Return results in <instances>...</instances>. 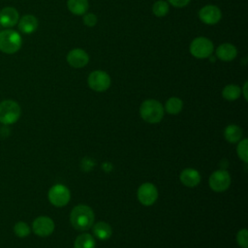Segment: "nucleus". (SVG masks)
<instances>
[{
    "instance_id": "1",
    "label": "nucleus",
    "mask_w": 248,
    "mask_h": 248,
    "mask_svg": "<svg viewBox=\"0 0 248 248\" xmlns=\"http://www.w3.org/2000/svg\"><path fill=\"white\" fill-rule=\"evenodd\" d=\"M70 222L76 230L86 231L93 226L94 212L88 205L78 204L71 211Z\"/></svg>"
},
{
    "instance_id": "2",
    "label": "nucleus",
    "mask_w": 248,
    "mask_h": 248,
    "mask_svg": "<svg viewBox=\"0 0 248 248\" xmlns=\"http://www.w3.org/2000/svg\"><path fill=\"white\" fill-rule=\"evenodd\" d=\"M140 114L145 122L155 124L162 120L164 116V108L159 101L148 99L140 105Z\"/></svg>"
},
{
    "instance_id": "3",
    "label": "nucleus",
    "mask_w": 248,
    "mask_h": 248,
    "mask_svg": "<svg viewBox=\"0 0 248 248\" xmlns=\"http://www.w3.org/2000/svg\"><path fill=\"white\" fill-rule=\"evenodd\" d=\"M22 45V39L18 32L12 29L0 31V50L6 54H14Z\"/></svg>"
},
{
    "instance_id": "4",
    "label": "nucleus",
    "mask_w": 248,
    "mask_h": 248,
    "mask_svg": "<svg viewBox=\"0 0 248 248\" xmlns=\"http://www.w3.org/2000/svg\"><path fill=\"white\" fill-rule=\"evenodd\" d=\"M20 114L21 108L17 102L8 99L0 103V123L12 125L19 119Z\"/></svg>"
},
{
    "instance_id": "5",
    "label": "nucleus",
    "mask_w": 248,
    "mask_h": 248,
    "mask_svg": "<svg viewBox=\"0 0 248 248\" xmlns=\"http://www.w3.org/2000/svg\"><path fill=\"white\" fill-rule=\"evenodd\" d=\"M213 44L205 37H198L190 44V52L196 58H207L212 54Z\"/></svg>"
},
{
    "instance_id": "6",
    "label": "nucleus",
    "mask_w": 248,
    "mask_h": 248,
    "mask_svg": "<svg viewBox=\"0 0 248 248\" xmlns=\"http://www.w3.org/2000/svg\"><path fill=\"white\" fill-rule=\"evenodd\" d=\"M47 197L51 204L56 207H62L69 202L71 199V194L69 189L65 185L56 184L48 190Z\"/></svg>"
},
{
    "instance_id": "7",
    "label": "nucleus",
    "mask_w": 248,
    "mask_h": 248,
    "mask_svg": "<svg viewBox=\"0 0 248 248\" xmlns=\"http://www.w3.org/2000/svg\"><path fill=\"white\" fill-rule=\"evenodd\" d=\"M87 82L92 90L96 92H104L110 86V78L106 72L97 70L90 73Z\"/></svg>"
},
{
    "instance_id": "8",
    "label": "nucleus",
    "mask_w": 248,
    "mask_h": 248,
    "mask_svg": "<svg viewBox=\"0 0 248 248\" xmlns=\"http://www.w3.org/2000/svg\"><path fill=\"white\" fill-rule=\"evenodd\" d=\"M208 184L214 192H224L231 185L230 173L225 170H215L209 176Z\"/></svg>"
},
{
    "instance_id": "9",
    "label": "nucleus",
    "mask_w": 248,
    "mask_h": 248,
    "mask_svg": "<svg viewBox=\"0 0 248 248\" xmlns=\"http://www.w3.org/2000/svg\"><path fill=\"white\" fill-rule=\"evenodd\" d=\"M137 196L141 204L149 206L156 202L158 198V191L155 185L150 182H145L139 187Z\"/></svg>"
},
{
    "instance_id": "10",
    "label": "nucleus",
    "mask_w": 248,
    "mask_h": 248,
    "mask_svg": "<svg viewBox=\"0 0 248 248\" xmlns=\"http://www.w3.org/2000/svg\"><path fill=\"white\" fill-rule=\"evenodd\" d=\"M32 231L38 236H48L54 231V222L47 216H39L33 221Z\"/></svg>"
},
{
    "instance_id": "11",
    "label": "nucleus",
    "mask_w": 248,
    "mask_h": 248,
    "mask_svg": "<svg viewBox=\"0 0 248 248\" xmlns=\"http://www.w3.org/2000/svg\"><path fill=\"white\" fill-rule=\"evenodd\" d=\"M221 11L215 5H206L202 7L199 12L200 19L207 25L216 24L221 19Z\"/></svg>"
},
{
    "instance_id": "12",
    "label": "nucleus",
    "mask_w": 248,
    "mask_h": 248,
    "mask_svg": "<svg viewBox=\"0 0 248 248\" xmlns=\"http://www.w3.org/2000/svg\"><path fill=\"white\" fill-rule=\"evenodd\" d=\"M19 19V14L14 7H4L0 11V24L3 27L11 28L17 24Z\"/></svg>"
},
{
    "instance_id": "13",
    "label": "nucleus",
    "mask_w": 248,
    "mask_h": 248,
    "mask_svg": "<svg viewBox=\"0 0 248 248\" xmlns=\"http://www.w3.org/2000/svg\"><path fill=\"white\" fill-rule=\"evenodd\" d=\"M89 56L81 48H74L67 54V62L74 68H82L87 65Z\"/></svg>"
},
{
    "instance_id": "14",
    "label": "nucleus",
    "mask_w": 248,
    "mask_h": 248,
    "mask_svg": "<svg viewBox=\"0 0 248 248\" xmlns=\"http://www.w3.org/2000/svg\"><path fill=\"white\" fill-rule=\"evenodd\" d=\"M39 25V21L36 16L33 15H24L22 16L17 22V26L20 32L24 34L34 33Z\"/></svg>"
},
{
    "instance_id": "15",
    "label": "nucleus",
    "mask_w": 248,
    "mask_h": 248,
    "mask_svg": "<svg viewBox=\"0 0 248 248\" xmlns=\"http://www.w3.org/2000/svg\"><path fill=\"white\" fill-rule=\"evenodd\" d=\"M237 55V50L235 46L230 43H225L220 45L216 49V56L225 62L233 60Z\"/></svg>"
},
{
    "instance_id": "16",
    "label": "nucleus",
    "mask_w": 248,
    "mask_h": 248,
    "mask_svg": "<svg viewBox=\"0 0 248 248\" xmlns=\"http://www.w3.org/2000/svg\"><path fill=\"white\" fill-rule=\"evenodd\" d=\"M180 181L187 187H195L201 182V175L198 170L187 168L181 171Z\"/></svg>"
},
{
    "instance_id": "17",
    "label": "nucleus",
    "mask_w": 248,
    "mask_h": 248,
    "mask_svg": "<svg viewBox=\"0 0 248 248\" xmlns=\"http://www.w3.org/2000/svg\"><path fill=\"white\" fill-rule=\"evenodd\" d=\"M93 233L94 235L101 239V240H106L108 238H109L111 236L112 231H111V227L106 223V222H98L93 226Z\"/></svg>"
},
{
    "instance_id": "18",
    "label": "nucleus",
    "mask_w": 248,
    "mask_h": 248,
    "mask_svg": "<svg viewBox=\"0 0 248 248\" xmlns=\"http://www.w3.org/2000/svg\"><path fill=\"white\" fill-rule=\"evenodd\" d=\"M67 7L72 14L76 16H81V15H84L88 9V1L87 0H68Z\"/></svg>"
},
{
    "instance_id": "19",
    "label": "nucleus",
    "mask_w": 248,
    "mask_h": 248,
    "mask_svg": "<svg viewBox=\"0 0 248 248\" xmlns=\"http://www.w3.org/2000/svg\"><path fill=\"white\" fill-rule=\"evenodd\" d=\"M224 137L231 143L238 142L242 137V130L237 125H229L224 131Z\"/></svg>"
},
{
    "instance_id": "20",
    "label": "nucleus",
    "mask_w": 248,
    "mask_h": 248,
    "mask_svg": "<svg viewBox=\"0 0 248 248\" xmlns=\"http://www.w3.org/2000/svg\"><path fill=\"white\" fill-rule=\"evenodd\" d=\"M95 239L89 233H82L78 235L76 240L74 247L75 248H95Z\"/></svg>"
},
{
    "instance_id": "21",
    "label": "nucleus",
    "mask_w": 248,
    "mask_h": 248,
    "mask_svg": "<svg viewBox=\"0 0 248 248\" xmlns=\"http://www.w3.org/2000/svg\"><path fill=\"white\" fill-rule=\"evenodd\" d=\"M241 95V88L236 84H228L222 90V96L228 101H234Z\"/></svg>"
},
{
    "instance_id": "22",
    "label": "nucleus",
    "mask_w": 248,
    "mask_h": 248,
    "mask_svg": "<svg viewBox=\"0 0 248 248\" xmlns=\"http://www.w3.org/2000/svg\"><path fill=\"white\" fill-rule=\"evenodd\" d=\"M183 108V103L181 99L177 97H170L165 105V109L170 114H177L181 111Z\"/></svg>"
},
{
    "instance_id": "23",
    "label": "nucleus",
    "mask_w": 248,
    "mask_h": 248,
    "mask_svg": "<svg viewBox=\"0 0 248 248\" xmlns=\"http://www.w3.org/2000/svg\"><path fill=\"white\" fill-rule=\"evenodd\" d=\"M14 232L17 237L23 238L30 234L31 229L27 223H25L23 221H18L14 226Z\"/></svg>"
},
{
    "instance_id": "24",
    "label": "nucleus",
    "mask_w": 248,
    "mask_h": 248,
    "mask_svg": "<svg viewBox=\"0 0 248 248\" xmlns=\"http://www.w3.org/2000/svg\"><path fill=\"white\" fill-rule=\"evenodd\" d=\"M152 12L157 17L165 16L169 13V4L166 1L158 0L153 4Z\"/></svg>"
},
{
    "instance_id": "25",
    "label": "nucleus",
    "mask_w": 248,
    "mask_h": 248,
    "mask_svg": "<svg viewBox=\"0 0 248 248\" xmlns=\"http://www.w3.org/2000/svg\"><path fill=\"white\" fill-rule=\"evenodd\" d=\"M247 144H248V140L246 139L240 140L238 142L236 151H237V155L238 157L245 163L248 162V152H247Z\"/></svg>"
},
{
    "instance_id": "26",
    "label": "nucleus",
    "mask_w": 248,
    "mask_h": 248,
    "mask_svg": "<svg viewBox=\"0 0 248 248\" xmlns=\"http://www.w3.org/2000/svg\"><path fill=\"white\" fill-rule=\"evenodd\" d=\"M236 241L240 247L242 248L248 247V232L246 229H242L237 232Z\"/></svg>"
},
{
    "instance_id": "27",
    "label": "nucleus",
    "mask_w": 248,
    "mask_h": 248,
    "mask_svg": "<svg viewBox=\"0 0 248 248\" xmlns=\"http://www.w3.org/2000/svg\"><path fill=\"white\" fill-rule=\"evenodd\" d=\"M83 23L86 26H89V27L95 26L96 23H97V16L94 14H86V15L84 14V16H83Z\"/></svg>"
},
{
    "instance_id": "28",
    "label": "nucleus",
    "mask_w": 248,
    "mask_h": 248,
    "mask_svg": "<svg viewBox=\"0 0 248 248\" xmlns=\"http://www.w3.org/2000/svg\"><path fill=\"white\" fill-rule=\"evenodd\" d=\"M173 7L176 8H183L189 4L191 0H168Z\"/></svg>"
},
{
    "instance_id": "29",
    "label": "nucleus",
    "mask_w": 248,
    "mask_h": 248,
    "mask_svg": "<svg viewBox=\"0 0 248 248\" xmlns=\"http://www.w3.org/2000/svg\"><path fill=\"white\" fill-rule=\"evenodd\" d=\"M243 94H244L245 100H247V81L244 83V86H243Z\"/></svg>"
}]
</instances>
